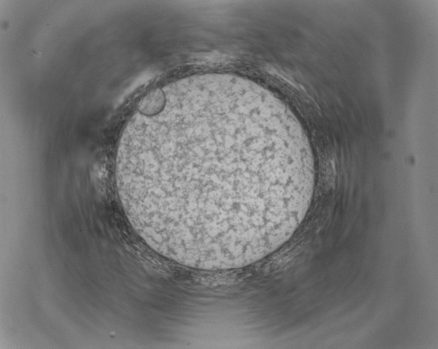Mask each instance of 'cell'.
<instances>
[{
  "label": "cell",
  "instance_id": "cell-1",
  "mask_svg": "<svg viewBox=\"0 0 438 349\" xmlns=\"http://www.w3.org/2000/svg\"><path fill=\"white\" fill-rule=\"evenodd\" d=\"M121 136L116 182L132 228L161 256L238 269L280 248L311 203L301 129L268 90L207 73L148 93Z\"/></svg>",
  "mask_w": 438,
  "mask_h": 349
}]
</instances>
